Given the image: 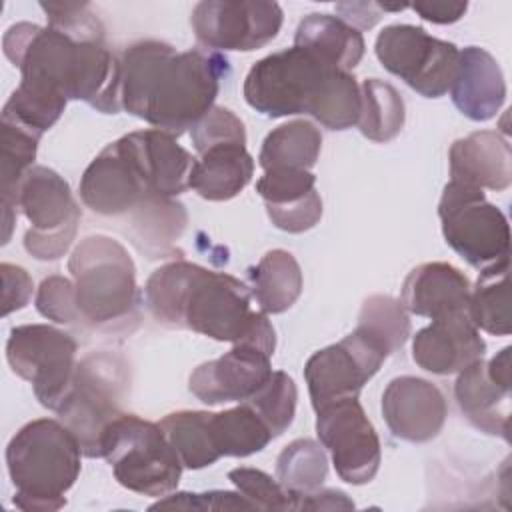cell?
I'll return each mask as SVG.
<instances>
[{
	"label": "cell",
	"mask_w": 512,
	"mask_h": 512,
	"mask_svg": "<svg viewBox=\"0 0 512 512\" xmlns=\"http://www.w3.org/2000/svg\"><path fill=\"white\" fill-rule=\"evenodd\" d=\"M4 56L20 70L12 98L28 114L58 122L68 100L102 114H118L120 58L106 42L78 40L52 26L12 24L2 38Z\"/></svg>",
	"instance_id": "1"
},
{
	"label": "cell",
	"mask_w": 512,
	"mask_h": 512,
	"mask_svg": "<svg viewBox=\"0 0 512 512\" xmlns=\"http://www.w3.org/2000/svg\"><path fill=\"white\" fill-rule=\"evenodd\" d=\"M228 76L230 62L220 52L138 40L120 56L122 110L178 138L214 106Z\"/></svg>",
	"instance_id": "2"
},
{
	"label": "cell",
	"mask_w": 512,
	"mask_h": 512,
	"mask_svg": "<svg viewBox=\"0 0 512 512\" xmlns=\"http://www.w3.org/2000/svg\"><path fill=\"white\" fill-rule=\"evenodd\" d=\"M250 288L226 272L184 258L156 268L144 284V306L164 328L192 330L218 342L276 350V332L264 312L250 308Z\"/></svg>",
	"instance_id": "3"
},
{
	"label": "cell",
	"mask_w": 512,
	"mask_h": 512,
	"mask_svg": "<svg viewBox=\"0 0 512 512\" xmlns=\"http://www.w3.org/2000/svg\"><path fill=\"white\" fill-rule=\"evenodd\" d=\"M82 448L54 418L24 424L6 446V468L14 506L26 512H54L66 506V492L80 476Z\"/></svg>",
	"instance_id": "4"
},
{
	"label": "cell",
	"mask_w": 512,
	"mask_h": 512,
	"mask_svg": "<svg viewBox=\"0 0 512 512\" xmlns=\"http://www.w3.org/2000/svg\"><path fill=\"white\" fill-rule=\"evenodd\" d=\"M68 272L84 328L106 334L136 328L140 290L134 260L122 242L104 234L86 236L72 250Z\"/></svg>",
	"instance_id": "5"
},
{
	"label": "cell",
	"mask_w": 512,
	"mask_h": 512,
	"mask_svg": "<svg viewBox=\"0 0 512 512\" xmlns=\"http://www.w3.org/2000/svg\"><path fill=\"white\" fill-rule=\"evenodd\" d=\"M130 388L126 362L110 352H94L76 364L72 384L56 410L58 420L76 436L82 454L102 458V438L122 412Z\"/></svg>",
	"instance_id": "6"
},
{
	"label": "cell",
	"mask_w": 512,
	"mask_h": 512,
	"mask_svg": "<svg viewBox=\"0 0 512 512\" xmlns=\"http://www.w3.org/2000/svg\"><path fill=\"white\" fill-rule=\"evenodd\" d=\"M102 458L120 486L154 498L174 492L184 468L158 422L126 412L106 428Z\"/></svg>",
	"instance_id": "7"
},
{
	"label": "cell",
	"mask_w": 512,
	"mask_h": 512,
	"mask_svg": "<svg viewBox=\"0 0 512 512\" xmlns=\"http://www.w3.org/2000/svg\"><path fill=\"white\" fill-rule=\"evenodd\" d=\"M446 244L470 266L482 270L510 256V226L504 212L490 204L484 190L450 180L438 202Z\"/></svg>",
	"instance_id": "8"
},
{
	"label": "cell",
	"mask_w": 512,
	"mask_h": 512,
	"mask_svg": "<svg viewBox=\"0 0 512 512\" xmlns=\"http://www.w3.org/2000/svg\"><path fill=\"white\" fill-rule=\"evenodd\" d=\"M332 70L338 68L324 64L300 46H292L254 62L242 92L248 106L268 118L308 114Z\"/></svg>",
	"instance_id": "9"
},
{
	"label": "cell",
	"mask_w": 512,
	"mask_h": 512,
	"mask_svg": "<svg viewBox=\"0 0 512 512\" xmlns=\"http://www.w3.org/2000/svg\"><path fill=\"white\" fill-rule=\"evenodd\" d=\"M18 210L30 222L24 234L26 252L42 262L62 258L74 242L80 222L70 184L56 170L34 164L20 180Z\"/></svg>",
	"instance_id": "10"
},
{
	"label": "cell",
	"mask_w": 512,
	"mask_h": 512,
	"mask_svg": "<svg viewBox=\"0 0 512 512\" xmlns=\"http://www.w3.org/2000/svg\"><path fill=\"white\" fill-rule=\"evenodd\" d=\"M78 342L72 334L50 324H22L10 330L6 360L16 376L32 384L38 402L56 412L74 372Z\"/></svg>",
	"instance_id": "11"
},
{
	"label": "cell",
	"mask_w": 512,
	"mask_h": 512,
	"mask_svg": "<svg viewBox=\"0 0 512 512\" xmlns=\"http://www.w3.org/2000/svg\"><path fill=\"white\" fill-rule=\"evenodd\" d=\"M374 52L390 74L424 98H440L450 92L460 58L456 44L434 38L414 24L382 28Z\"/></svg>",
	"instance_id": "12"
},
{
	"label": "cell",
	"mask_w": 512,
	"mask_h": 512,
	"mask_svg": "<svg viewBox=\"0 0 512 512\" xmlns=\"http://www.w3.org/2000/svg\"><path fill=\"white\" fill-rule=\"evenodd\" d=\"M284 22L276 2L204 0L190 12V26L204 50L252 52L272 42Z\"/></svg>",
	"instance_id": "13"
},
{
	"label": "cell",
	"mask_w": 512,
	"mask_h": 512,
	"mask_svg": "<svg viewBox=\"0 0 512 512\" xmlns=\"http://www.w3.org/2000/svg\"><path fill=\"white\" fill-rule=\"evenodd\" d=\"M388 356L360 328H354L340 342L314 352L304 366L312 408L320 410L344 398H358L364 384H368Z\"/></svg>",
	"instance_id": "14"
},
{
	"label": "cell",
	"mask_w": 512,
	"mask_h": 512,
	"mask_svg": "<svg viewBox=\"0 0 512 512\" xmlns=\"http://www.w3.org/2000/svg\"><path fill=\"white\" fill-rule=\"evenodd\" d=\"M316 434L330 452L340 480L354 486L374 480L382 446L358 398H344L316 410Z\"/></svg>",
	"instance_id": "15"
},
{
	"label": "cell",
	"mask_w": 512,
	"mask_h": 512,
	"mask_svg": "<svg viewBox=\"0 0 512 512\" xmlns=\"http://www.w3.org/2000/svg\"><path fill=\"white\" fill-rule=\"evenodd\" d=\"M80 200L100 216H130L154 198L124 136L106 144L80 178Z\"/></svg>",
	"instance_id": "16"
},
{
	"label": "cell",
	"mask_w": 512,
	"mask_h": 512,
	"mask_svg": "<svg viewBox=\"0 0 512 512\" xmlns=\"http://www.w3.org/2000/svg\"><path fill=\"white\" fill-rule=\"evenodd\" d=\"M510 352L502 348L488 362L484 358L472 362L458 372L454 382V398L464 418L490 436L510 440Z\"/></svg>",
	"instance_id": "17"
},
{
	"label": "cell",
	"mask_w": 512,
	"mask_h": 512,
	"mask_svg": "<svg viewBox=\"0 0 512 512\" xmlns=\"http://www.w3.org/2000/svg\"><path fill=\"white\" fill-rule=\"evenodd\" d=\"M270 358L254 344H234L220 358L196 366L188 378V390L208 406L244 402L270 378Z\"/></svg>",
	"instance_id": "18"
},
{
	"label": "cell",
	"mask_w": 512,
	"mask_h": 512,
	"mask_svg": "<svg viewBox=\"0 0 512 512\" xmlns=\"http://www.w3.org/2000/svg\"><path fill=\"white\" fill-rule=\"evenodd\" d=\"M382 416L394 438L422 444L436 438L448 406L442 390L418 376H396L382 392Z\"/></svg>",
	"instance_id": "19"
},
{
	"label": "cell",
	"mask_w": 512,
	"mask_h": 512,
	"mask_svg": "<svg viewBox=\"0 0 512 512\" xmlns=\"http://www.w3.org/2000/svg\"><path fill=\"white\" fill-rule=\"evenodd\" d=\"M486 342L468 316V310L450 312L424 328L412 338V360L426 372L448 376L458 374L472 362L484 358Z\"/></svg>",
	"instance_id": "20"
},
{
	"label": "cell",
	"mask_w": 512,
	"mask_h": 512,
	"mask_svg": "<svg viewBox=\"0 0 512 512\" xmlns=\"http://www.w3.org/2000/svg\"><path fill=\"white\" fill-rule=\"evenodd\" d=\"M450 96L466 118L474 122L494 118L506 100V80L496 58L480 46L460 50Z\"/></svg>",
	"instance_id": "21"
},
{
	"label": "cell",
	"mask_w": 512,
	"mask_h": 512,
	"mask_svg": "<svg viewBox=\"0 0 512 512\" xmlns=\"http://www.w3.org/2000/svg\"><path fill=\"white\" fill-rule=\"evenodd\" d=\"M450 180L480 190L502 192L512 182V150L504 136L494 130H478L454 140L448 152Z\"/></svg>",
	"instance_id": "22"
},
{
	"label": "cell",
	"mask_w": 512,
	"mask_h": 512,
	"mask_svg": "<svg viewBox=\"0 0 512 512\" xmlns=\"http://www.w3.org/2000/svg\"><path fill=\"white\" fill-rule=\"evenodd\" d=\"M140 170L154 196L176 198L190 186V172L196 158L178 144L176 136L156 128L124 134Z\"/></svg>",
	"instance_id": "23"
},
{
	"label": "cell",
	"mask_w": 512,
	"mask_h": 512,
	"mask_svg": "<svg viewBox=\"0 0 512 512\" xmlns=\"http://www.w3.org/2000/svg\"><path fill=\"white\" fill-rule=\"evenodd\" d=\"M468 276L448 262H424L408 272L402 284L400 302L406 312L438 318L450 312L468 310Z\"/></svg>",
	"instance_id": "24"
},
{
	"label": "cell",
	"mask_w": 512,
	"mask_h": 512,
	"mask_svg": "<svg viewBox=\"0 0 512 512\" xmlns=\"http://www.w3.org/2000/svg\"><path fill=\"white\" fill-rule=\"evenodd\" d=\"M254 176V158L242 144H220L196 158L188 186L204 200L224 202L238 196Z\"/></svg>",
	"instance_id": "25"
},
{
	"label": "cell",
	"mask_w": 512,
	"mask_h": 512,
	"mask_svg": "<svg viewBox=\"0 0 512 512\" xmlns=\"http://www.w3.org/2000/svg\"><path fill=\"white\" fill-rule=\"evenodd\" d=\"M294 46H300L320 58L324 64L350 72L364 58L362 32L332 14H308L300 20Z\"/></svg>",
	"instance_id": "26"
},
{
	"label": "cell",
	"mask_w": 512,
	"mask_h": 512,
	"mask_svg": "<svg viewBox=\"0 0 512 512\" xmlns=\"http://www.w3.org/2000/svg\"><path fill=\"white\" fill-rule=\"evenodd\" d=\"M126 234L130 242L148 258H166L174 254V242L188 224L184 204L176 198L154 196L128 216Z\"/></svg>",
	"instance_id": "27"
},
{
	"label": "cell",
	"mask_w": 512,
	"mask_h": 512,
	"mask_svg": "<svg viewBox=\"0 0 512 512\" xmlns=\"http://www.w3.org/2000/svg\"><path fill=\"white\" fill-rule=\"evenodd\" d=\"M250 292L264 314H282L294 306L304 288L298 260L292 252L268 250L256 266L248 270Z\"/></svg>",
	"instance_id": "28"
},
{
	"label": "cell",
	"mask_w": 512,
	"mask_h": 512,
	"mask_svg": "<svg viewBox=\"0 0 512 512\" xmlns=\"http://www.w3.org/2000/svg\"><path fill=\"white\" fill-rule=\"evenodd\" d=\"M322 134L320 130L304 118L290 120L276 126L266 134L258 164L262 170L272 168H300L310 170L320 156Z\"/></svg>",
	"instance_id": "29"
},
{
	"label": "cell",
	"mask_w": 512,
	"mask_h": 512,
	"mask_svg": "<svg viewBox=\"0 0 512 512\" xmlns=\"http://www.w3.org/2000/svg\"><path fill=\"white\" fill-rule=\"evenodd\" d=\"M508 266L510 258H504L482 268L474 288H470L468 316L478 330L492 336H508L512 330Z\"/></svg>",
	"instance_id": "30"
},
{
	"label": "cell",
	"mask_w": 512,
	"mask_h": 512,
	"mask_svg": "<svg viewBox=\"0 0 512 512\" xmlns=\"http://www.w3.org/2000/svg\"><path fill=\"white\" fill-rule=\"evenodd\" d=\"M212 412L178 410L166 414L158 424L188 470H202L220 460L210 428Z\"/></svg>",
	"instance_id": "31"
},
{
	"label": "cell",
	"mask_w": 512,
	"mask_h": 512,
	"mask_svg": "<svg viewBox=\"0 0 512 512\" xmlns=\"http://www.w3.org/2000/svg\"><path fill=\"white\" fill-rule=\"evenodd\" d=\"M210 428L220 458L252 456L262 452L274 438L266 422L246 402L224 412H212Z\"/></svg>",
	"instance_id": "32"
},
{
	"label": "cell",
	"mask_w": 512,
	"mask_h": 512,
	"mask_svg": "<svg viewBox=\"0 0 512 512\" xmlns=\"http://www.w3.org/2000/svg\"><path fill=\"white\" fill-rule=\"evenodd\" d=\"M406 104L402 94L380 78H366L360 84L358 130L372 142H390L404 128Z\"/></svg>",
	"instance_id": "33"
},
{
	"label": "cell",
	"mask_w": 512,
	"mask_h": 512,
	"mask_svg": "<svg viewBox=\"0 0 512 512\" xmlns=\"http://www.w3.org/2000/svg\"><path fill=\"white\" fill-rule=\"evenodd\" d=\"M328 456L324 446L310 438L292 440L276 458V480L292 494H306L324 484Z\"/></svg>",
	"instance_id": "34"
},
{
	"label": "cell",
	"mask_w": 512,
	"mask_h": 512,
	"mask_svg": "<svg viewBox=\"0 0 512 512\" xmlns=\"http://www.w3.org/2000/svg\"><path fill=\"white\" fill-rule=\"evenodd\" d=\"M308 114L328 130H348L356 126L360 118V84L354 74L332 70Z\"/></svg>",
	"instance_id": "35"
},
{
	"label": "cell",
	"mask_w": 512,
	"mask_h": 512,
	"mask_svg": "<svg viewBox=\"0 0 512 512\" xmlns=\"http://www.w3.org/2000/svg\"><path fill=\"white\" fill-rule=\"evenodd\" d=\"M374 338L388 354L398 352L410 338V318L398 298L372 294L362 302L358 326Z\"/></svg>",
	"instance_id": "36"
},
{
	"label": "cell",
	"mask_w": 512,
	"mask_h": 512,
	"mask_svg": "<svg viewBox=\"0 0 512 512\" xmlns=\"http://www.w3.org/2000/svg\"><path fill=\"white\" fill-rule=\"evenodd\" d=\"M296 400L298 388L292 376H288L284 370H272L264 386L244 402L254 408L276 438L292 424L296 416Z\"/></svg>",
	"instance_id": "37"
},
{
	"label": "cell",
	"mask_w": 512,
	"mask_h": 512,
	"mask_svg": "<svg viewBox=\"0 0 512 512\" xmlns=\"http://www.w3.org/2000/svg\"><path fill=\"white\" fill-rule=\"evenodd\" d=\"M228 480L256 510H294L292 494L264 470L240 466L228 472Z\"/></svg>",
	"instance_id": "38"
},
{
	"label": "cell",
	"mask_w": 512,
	"mask_h": 512,
	"mask_svg": "<svg viewBox=\"0 0 512 512\" xmlns=\"http://www.w3.org/2000/svg\"><path fill=\"white\" fill-rule=\"evenodd\" d=\"M316 190V176L310 170L300 168H272L256 182V192L264 200V206H284L306 198Z\"/></svg>",
	"instance_id": "39"
},
{
	"label": "cell",
	"mask_w": 512,
	"mask_h": 512,
	"mask_svg": "<svg viewBox=\"0 0 512 512\" xmlns=\"http://www.w3.org/2000/svg\"><path fill=\"white\" fill-rule=\"evenodd\" d=\"M34 306L44 318H48L56 324L84 328L82 316L76 306L74 282L66 276L52 274V276L44 278L36 290Z\"/></svg>",
	"instance_id": "40"
},
{
	"label": "cell",
	"mask_w": 512,
	"mask_h": 512,
	"mask_svg": "<svg viewBox=\"0 0 512 512\" xmlns=\"http://www.w3.org/2000/svg\"><path fill=\"white\" fill-rule=\"evenodd\" d=\"M190 138L194 150L202 154L204 150L220 144H242L246 146L244 122L224 106H212L192 128Z\"/></svg>",
	"instance_id": "41"
},
{
	"label": "cell",
	"mask_w": 512,
	"mask_h": 512,
	"mask_svg": "<svg viewBox=\"0 0 512 512\" xmlns=\"http://www.w3.org/2000/svg\"><path fill=\"white\" fill-rule=\"evenodd\" d=\"M40 8L44 10L48 18V26L78 38V40H100L106 42L104 24L102 20L92 12L88 2H40Z\"/></svg>",
	"instance_id": "42"
},
{
	"label": "cell",
	"mask_w": 512,
	"mask_h": 512,
	"mask_svg": "<svg viewBox=\"0 0 512 512\" xmlns=\"http://www.w3.org/2000/svg\"><path fill=\"white\" fill-rule=\"evenodd\" d=\"M158 508H182V510H256L240 492L210 490V492H176L166 494L162 500L150 506Z\"/></svg>",
	"instance_id": "43"
},
{
	"label": "cell",
	"mask_w": 512,
	"mask_h": 512,
	"mask_svg": "<svg viewBox=\"0 0 512 512\" xmlns=\"http://www.w3.org/2000/svg\"><path fill=\"white\" fill-rule=\"evenodd\" d=\"M266 214L278 230L288 234H302L320 222L322 198L318 190H314L302 200L284 206H266Z\"/></svg>",
	"instance_id": "44"
},
{
	"label": "cell",
	"mask_w": 512,
	"mask_h": 512,
	"mask_svg": "<svg viewBox=\"0 0 512 512\" xmlns=\"http://www.w3.org/2000/svg\"><path fill=\"white\" fill-rule=\"evenodd\" d=\"M2 276V316H8L14 310L24 308L34 292V282L30 274L16 264L2 262L0 264Z\"/></svg>",
	"instance_id": "45"
},
{
	"label": "cell",
	"mask_w": 512,
	"mask_h": 512,
	"mask_svg": "<svg viewBox=\"0 0 512 512\" xmlns=\"http://www.w3.org/2000/svg\"><path fill=\"white\" fill-rule=\"evenodd\" d=\"M294 510H352L354 502L346 492L336 488H316L306 494L292 496Z\"/></svg>",
	"instance_id": "46"
},
{
	"label": "cell",
	"mask_w": 512,
	"mask_h": 512,
	"mask_svg": "<svg viewBox=\"0 0 512 512\" xmlns=\"http://www.w3.org/2000/svg\"><path fill=\"white\" fill-rule=\"evenodd\" d=\"M334 8L338 18L356 30L372 28L382 18V8L376 2H340Z\"/></svg>",
	"instance_id": "47"
},
{
	"label": "cell",
	"mask_w": 512,
	"mask_h": 512,
	"mask_svg": "<svg viewBox=\"0 0 512 512\" xmlns=\"http://www.w3.org/2000/svg\"><path fill=\"white\" fill-rule=\"evenodd\" d=\"M412 10L432 24H454L458 22L466 10V2H416L412 4Z\"/></svg>",
	"instance_id": "48"
}]
</instances>
